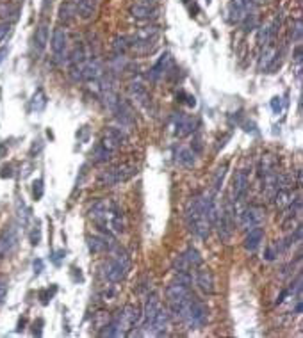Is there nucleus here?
I'll return each mask as SVG.
<instances>
[{
    "label": "nucleus",
    "instance_id": "29",
    "mask_svg": "<svg viewBox=\"0 0 303 338\" xmlns=\"http://www.w3.org/2000/svg\"><path fill=\"white\" fill-rule=\"evenodd\" d=\"M75 16H77V4L70 2V0L63 2L61 7H59V20L63 21L64 25H68V23L74 21Z\"/></svg>",
    "mask_w": 303,
    "mask_h": 338
},
{
    "label": "nucleus",
    "instance_id": "32",
    "mask_svg": "<svg viewBox=\"0 0 303 338\" xmlns=\"http://www.w3.org/2000/svg\"><path fill=\"white\" fill-rule=\"evenodd\" d=\"M131 48V37L127 36H116L114 41H113V50H114L116 55H125Z\"/></svg>",
    "mask_w": 303,
    "mask_h": 338
},
{
    "label": "nucleus",
    "instance_id": "34",
    "mask_svg": "<svg viewBox=\"0 0 303 338\" xmlns=\"http://www.w3.org/2000/svg\"><path fill=\"white\" fill-rule=\"evenodd\" d=\"M111 153H113V151L105 150L104 146L98 144V146H95V150L91 151V159H93V162H96V164H100V162H107L111 159Z\"/></svg>",
    "mask_w": 303,
    "mask_h": 338
},
{
    "label": "nucleus",
    "instance_id": "37",
    "mask_svg": "<svg viewBox=\"0 0 303 338\" xmlns=\"http://www.w3.org/2000/svg\"><path fill=\"white\" fill-rule=\"evenodd\" d=\"M43 191H45V189H43V180L39 178V180H36V182L32 183V194H34V199H36V201L43 196Z\"/></svg>",
    "mask_w": 303,
    "mask_h": 338
},
{
    "label": "nucleus",
    "instance_id": "36",
    "mask_svg": "<svg viewBox=\"0 0 303 338\" xmlns=\"http://www.w3.org/2000/svg\"><path fill=\"white\" fill-rule=\"evenodd\" d=\"M227 164H223V166H220L218 169H216L214 173V180H212V191L214 193H218L221 187V183H223V178H225V173H227Z\"/></svg>",
    "mask_w": 303,
    "mask_h": 338
},
{
    "label": "nucleus",
    "instance_id": "39",
    "mask_svg": "<svg viewBox=\"0 0 303 338\" xmlns=\"http://www.w3.org/2000/svg\"><path fill=\"white\" fill-rule=\"evenodd\" d=\"M9 31H11V23L9 21H4V23H0V41L4 39L7 34H9Z\"/></svg>",
    "mask_w": 303,
    "mask_h": 338
},
{
    "label": "nucleus",
    "instance_id": "6",
    "mask_svg": "<svg viewBox=\"0 0 303 338\" xmlns=\"http://www.w3.org/2000/svg\"><path fill=\"white\" fill-rule=\"evenodd\" d=\"M137 175V167L134 164H120V166H114L107 169V171H102L98 177V185L102 187H114L118 183L129 182L132 177Z\"/></svg>",
    "mask_w": 303,
    "mask_h": 338
},
{
    "label": "nucleus",
    "instance_id": "4",
    "mask_svg": "<svg viewBox=\"0 0 303 338\" xmlns=\"http://www.w3.org/2000/svg\"><path fill=\"white\" fill-rule=\"evenodd\" d=\"M186 224L189 231L196 235L198 239H209L212 224L207 219V212H205V194H196L189 199L186 207Z\"/></svg>",
    "mask_w": 303,
    "mask_h": 338
},
{
    "label": "nucleus",
    "instance_id": "31",
    "mask_svg": "<svg viewBox=\"0 0 303 338\" xmlns=\"http://www.w3.org/2000/svg\"><path fill=\"white\" fill-rule=\"evenodd\" d=\"M47 107V94L43 91L41 88L36 89V93L32 94V100H31V109L34 112H41L43 109Z\"/></svg>",
    "mask_w": 303,
    "mask_h": 338
},
{
    "label": "nucleus",
    "instance_id": "15",
    "mask_svg": "<svg viewBox=\"0 0 303 338\" xmlns=\"http://www.w3.org/2000/svg\"><path fill=\"white\" fill-rule=\"evenodd\" d=\"M66 45H68V34H66V29H63V27H56L52 32L50 47H52L54 55H56L57 59L63 57V53L66 52Z\"/></svg>",
    "mask_w": 303,
    "mask_h": 338
},
{
    "label": "nucleus",
    "instance_id": "25",
    "mask_svg": "<svg viewBox=\"0 0 303 338\" xmlns=\"http://www.w3.org/2000/svg\"><path fill=\"white\" fill-rule=\"evenodd\" d=\"M271 198H273V203H275L278 208H287L289 205L294 201V199L298 198V196L294 198V194H293V191H291V189H289V187H282V189H278V191L273 194Z\"/></svg>",
    "mask_w": 303,
    "mask_h": 338
},
{
    "label": "nucleus",
    "instance_id": "44",
    "mask_svg": "<svg viewBox=\"0 0 303 338\" xmlns=\"http://www.w3.org/2000/svg\"><path fill=\"white\" fill-rule=\"evenodd\" d=\"M294 61L298 64H302V47L296 48V52H294Z\"/></svg>",
    "mask_w": 303,
    "mask_h": 338
},
{
    "label": "nucleus",
    "instance_id": "42",
    "mask_svg": "<svg viewBox=\"0 0 303 338\" xmlns=\"http://www.w3.org/2000/svg\"><path fill=\"white\" fill-rule=\"evenodd\" d=\"M7 53H9V47H2V48H0V64L4 63V59L7 57Z\"/></svg>",
    "mask_w": 303,
    "mask_h": 338
},
{
    "label": "nucleus",
    "instance_id": "2",
    "mask_svg": "<svg viewBox=\"0 0 303 338\" xmlns=\"http://www.w3.org/2000/svg\"><path fill=\"white\" fill-rule=\"evenodd\" d=\"M170 308H171L173 315L180 319L189 329L204 328L209 320V308L205 306V302L200 301L194 294L178 304H170Z\"/></svg>",
    "mask_w": 303,
    "mask_h": 338
},
{
    "label": "nucleus",
    "instance_id": "24",
    "mask_svg": "<svg viewBox=\"0 0 303 338\" xmlns=\"http://www.w3.org/2000/svg\"><path fill=\"white\" fill-rule=\"evenodd\" d=\"M257 169H259V177H261L262 180L267 177H271L273 173H277V159L273 155H262Z\"/></svg>",
    "mask_w": 303,
    "mask_h": 338
},
{
    "label": "nucleus",
    "instance_id": "19",
    "mask_svg": "<svg viewBox=\"0 0 303 338\" xmlns=\"http://www.w3.org/2000/svg\"><path fill=\"white\" fill-rule=\"evenodd\" d=\"M168 324H170V313H168V310L161 308L159 313L155 315V319L152 320V324L145 329V331H147L148 335H164L168 329Z\"/></svg>",
    "mask_w": 303,
    "mask_h": 338
},
{
    "label": "nucleus",
    "instance_id": "21",
    "mask_svg": "<svg viewBox=\"0 0 303 338\" xmlns=\"http://www.w3.org/2000/svg\"><path fill=\"white\" fill-rule=\"evenodd\" d=\"M262 239H264V230H262L261 226H255V228L248 230V233H246V237H245L246 251L253 253V251L259 249L262 244Z\"/></svg>",
    "mask_w": 303,
    "mask_h": 338
},
{
    "label": "nucleus",
    "instance_id": "46",
    "mask_svg": "<svg viewBox=\"0 0 303 338\" xmlns=\"http://www.w3.org/2000/svg\"><path fill=\"white\" fill-rule=\"evenodd\" d=\"M141 2H145V4H153V2H157V0H141Z\"/></svg>",
    "mask_w": 303,
    "mask_h": 338
},
{
    "label": "nucleus",
    "instance_id": "30",
    "mask_svg": "<svg viewBox=\"0 0 303 338\" xmlns=\"http://www.w3.org/2000/svg\"><path fill=\"white\" fill-rule=\"evenodd\" d=\"M175 159H177L178 164L184 167H193L194 164H196V155H194V151L189 150V148H184V146L175 151Z\"/></svg>",
    "mask_w": 303,
    "mask_h": 338
},
{
    "label": "nucleus",
    "instance_id": "41",
    "mask_svg": "<svg viewBox=\"0 0 303 338\" xmlns=\"http://www.w3.org/2000/svg\"><path fill=\"white\" fill-rule=\"evenodd\" d=\"M271 107H273V110H275V112H280V109H282V107H280V98H278V96H275V98L271 100Z\"/></svg>",
    "mask_w": 303,
    "mask_h": 338
},
{
    "label": "nucleus",
    "instance_id": "35",
    "mask_svg": "<svg viewBox=\"0 0 303 338\" xmlns=\"http://www.w3.org/2000/svg\"><path fill=\"white\" fill-rule=\"evenodd\" d=\"M0 18H4V20H16L18 18V9H16L15 5L11 4H0Z\"/></svg>",
    "mask_w": 303,
    "mask_h": 338
},
{
    "label": "nucleus",
    "instance_id": "14",
    "mask_svg": "<svg viewBox=\"0 0 303 338\" xmlns=\"http://www.w3.org/2000/svg\"><path fill=\"white\" fill-rule=\"evenodd\" d=\"M162 308L161 301H159V297L157 296H148L147 302H145V308L141 310V322L143 329H147L148 326L152 324V320L155 319V315L159 313V310Z\"/></svg>",
    "mask_w": 303,
    "mask_h": 338
},
{
    "label": "nucleus",
    "instance_id": "8",
    "mask_svg": "<svg viewBox=\"0 0 303 338\" xmlns=\"http://www.w3.org/2000/svg\"><path fill=\"white\" fill-rule=\"evenodd\" d=\"M266 217V210L261 205H246L239 212L237 219H239V226L243 230H250L255 226H261L262 221Z\"/></svg>",
    "mask_w": 303,
    "mask_h": 338
},
{
    "label": "nucleus",
    "instance_id": "5",
    "mask_svg": "<svg viewBox=\"0 0 303 338\" xmlns=\"http://www.w3.org/2000/svg\"><path fill=\"white\" fill-rule=\"evenodd\" d=\"M129 270H131V256L125 249L116 248L113 256L102 267V274L104 280L109 283H121L127 278Z\"/></svg>",
    "mask_w": 303,
    "mask_h": 338
},
{
    "label": "nucleus",
    "instance_id": "13",
    "mask_svg": "<svg viewBox=\"0 0 303 338\" xmlns=\"http://www.w3.org/2000/svg\"><path fill=\"white\" fill-rule=\"evenodd\" d=\"M125 141H127V134L121 128H116V126H113V128H107V132L104 134V137H102V142L100 144L104 146L105 150H109V151H116V150H120L121 146L125 144Z\"/></svg>",
    "mask_w": 303,
    "mask_h": 338
},
{
    "label": "nucleus",
    "instance_id": "1",
    "mask_svg": "<svg viewBox=\"0 0 303 338\" xmlns=\"http://www.w3.org/2000/svg\"><path fill=\"white\" fill-rule=\"evenodd\" d=\"M89 217L93 219L104 233H123L125 217L113 199H100L91 207Z\"/></svg>",
    "mask_w": 303,
    "mask_h": 338
},
{
    "label": "nucleus",
    "instance_id": "20",
    "mask_svg": "<svg viewBox=\"0 0 303 338\" xmlns=\"http://www.w3.org/2000/svg\"><path fill=\"white\" fill-rule=\"evenodd\" d=\"M129 93H131L132 100L141 105V107L150 105V94H148L147 88H145V84L141 80H132L131 86H129Z\"/></svg>",
    "mask_w": 303,
    "mask_h": 338
},
{
    "label": "nucleus",
    "instance_id": "43",
    "mask_svg": "<svg viewBox=\"0 0 303 338\" xmlns=\"http://www.w3.org/2000/svg\"><path fill=\"white\" fill-rule=\"evenodd\" d=\"M41 269H43V262L41 260H34V272H36V274H39V272H41Z\"/></svg>",
    "mask_w": 303,
    "mask_h": 338
},
{
    "label": "nucleus",
    "instance_id": "11",
    "mask_svg": "<svg viewBox=\"0 0 303 338\" xmlns=\"http://www.w3.org/2000/svg\"><path fill=\"white\" fill-rule=\"evenodd\" d=\"M194 126H196V120L193 116L184 114V112H177L173 116V134L177 137H186V135L193 134Z\"/></svg>",
    "mask_w": 303,
    "mask_h": 338
},
{
    "label": "nucleus",
    "instance_id": "17",
    "mask_svg": "<svg viewBox=\"0 0 303 338\" xmlns=\"http://www.w3.org/2000/svg\"><path fill=\"white\" fill-rule=\"evenodd\" d=\"M104 73H105L104 68H102V64H100L98 59H88V61L82 64L80 77H82V80L93 82V80H100V77H102Z\"/></svg>",
    "mask_w": 303,
    "mask_h": 338
},
{
    "label": "nucleus",
    "instance_id": "18",
    "mask_svg": "<svg viewBox=\"0 0 303 338\" xmlns=\"http://www.w3.org/2000/svg\"><path fill=\"white\" fill-rule=\"evenodd\" d=\"M196 285L200 286V290L205 294H214V274L212 270L207 267H196Z\"/></svg>",
    "mask_w": 303,
    "mask_h": 338
},
{
    "label": "nucleus",
    "instance_id": "7",
    "mask_svg": "<svg viewBox=\"0 0 303 338\" xmlns=\"http://www.w3.org/2000/svg\"><path fill=\"white\" fill-rule=\"evenodd\" d=\"M157 39H159V29L155 25L141 27L131 39V48H136L139 52H150Z\"/></svg>",
    "mask_w": 303,
    "mask_h": 338
},
{
    "label": "nucleus",
    "instance_id": "10",
    "mask_svg": "<svg viewBox=\"0 0 303 338\" xmlns=\"http://www.w3.org/2000/svg\"><path fill=\"white\" fill-rule=\"evenodd\" d=\"M250 189V177L245 169H241L234 175V180H232V203H239L241 199H245L246 193Z\"/></svg>",
    "mask_w": 303,
    "mask_h": 338
},
{
    "label": "nucleus",
    "instance_id": "33",
    "mask_svg": "<svg viewBox=\"0 0 303 338\" xmlns=\"http://www.w3.org/2000/svg\"><path fill=\"white\" fill-rule=\"evenodd\" d=\"M182 256L186 258V262L189 264V267L191 269H196V267L202 266V255L198 253V249H194V248H188L186 249V253H182Z\"/></svg>",
    "mask_w": 303,
    "mask_h": 338
},
{
    "label": "nucleus",
    "instance_id": "27",
    "mask_svg": "<svg viewBox=\"0 0 303 338\" xmlns=\"http://www.w3.org/2000/svg\"><path fill=\"white\" fill-rule=\"evenodd\" d=\"M48 43V23H41L34 32V50L38 53H43Z\"/></svg>",
    "mask_w": 303,
    "mask_h": 338
},
{
    "label": "nucleus",
    "instance_id": "3",
    "mask_svg": "<svg viewBox=\"0 0 303 338\" xmlns=\"http://www.w3.org/2000/svg\"><path fill=\"white\" fill-rule=\"evenodd\" d=\"M141 322V308L134 306V304H125V306L118 310V312L111 317L104 329V337H127L132 329L137 328Z\"/></svg>",
    "mask_w": 303,
    "mask_h": 338
},
{
    "label": "nucleus",
    "instance_id": "28",
    "mask_svg": "<svg viewBox=\"0 0 303 338\" xmlns=\"http://www.w3.org/2000/svg\"><path fill=\"white\" fill-rule=\"evenodd\" d=\"M170 64H171V55H170V53H164V55H162V57L155 63V66L150 70L148 77H150L152 80H159V78L166 73V70H168V66H170Z\"/></svg>",
    "mask_w": 303,
    "mask_h": 338
},
{
    "label": "nucleus",
    "instance_id": "12",
    "mask_svg": "<svg viewBox=\"0 0 303 338\" xmlns=\"http://www.w3.org/2000/svg\"><path fill=\"white\" fill-rule=\"evenodd\" d=\"M189 296H193V292L189 288V283H184V281H175L166 288V297L170 304H178L186 301Z\"/></svg>",
    "mask_w": 303,
    "mask_h": 338
},
{
    "label": "nucleus",
    "instance_id": "26",
    "mask_svg": "<svg viewBox=\"0 0 303 338\" xmlns=\"http://www.w3.org/2000/svg\"><path fill=\"white\" fill-rule=\"evenodd\" d=\"M96 4L98 0H77V16H80L82 20L93 18L96 13Z\"/></svg>",
    "mask_w": 303,
    "mask_h": 338
},
{
    "label": "nucleus",
    "instance_id": "16",
    "mask_svg": "<svg viewBox=\"0 0 303 338\" xmlns=\"http://www.w3.org/2000/svg\"><path fill=\"white\" fill-rule=\"evenodd\" d=\"M109 233L105 235H88V248L91 253H104V251H111L114 248V240L107 237Z\"/></svg>",
    "mask_w": 303,
    "mask_h": 338
},
{
    "label": "nucleus",
    "instance_id": "23",
    "mask_svg": "<svg viewBox=\"0 0 303 338\" xmlns=\"http://www.w3.org/2000/svg\"><path fill=\"white\" fill-rule=\"evenodd\" d=\"M155 13H157L155 7L152 4H145V2H139V4L131 7V15L136 20H150V18L155 16Z\"/></svg>",
    "mask_w": 303,
    "mask_h": 338
},
{
    "label": "nucleus",
    "instance_id": "9",
    "mask_svg": "<svg viewBox=\"0 0 303 338\" xmlns=\"http://www.w3.org/2000/svg\"><path fill=\"white\" fill-rule=\"evenodd\" d=\"M16 246H18V230L13 224L5 226L4 231L0 233V260L9 256L16 249Z\"/></svg>",
    "mask_w": 303,
    "mask_h": 338
},
{
    "label": "nucleus",
    "instance_id": "45",
    "mask_svg": "<svg viewBox=\"0 0 303 338\" xmlns=\"http://www.w3.org/2000/svg\"><path fill=\"white\" fill-rule=\"evenodd\" d=\"M7 144H0V159H2V157H5L7 155Z\"/></svg>",
    "mask_w": 303,
    "mask_h": 338
},
{
    "label": "nucleus",
    "instance_id": "40",
    "mask_svg": "<svg viewBox=\"0 0 303 338\" xmlns=\"http://www.w3.org/2000/svg\"><path fill=\"white\" fill-rule=\"evenodd\" d=\"M5 296H7V283L4 280H0V306L5 301Z\"/></svg>",
    "mask_w": 303,
    "mask_h": 338
},
{
    "label": "nucleus",
    "instance_id": "22",
    "mask_svg": "<svg viewBox=\"0 0 303 338\" xmlns=\"http://www.w3.org/2000/svg\"><path fill=\"white\" fill-rule=\"evenodd\" d=\"M113 114L120 120V123L123 126H131L134 125V112H132V109L129 107V104L127 102H123V100H120L118 102V105L114 107V110H113Z\"/></svg>",
    "mask_w": 303,
    "mask_h": 338
},
{
    "label": "nucleus",
    "instance_id": "38",
    "mask_svg": "<svg viewBox=\"0 0 303 338\" xmlns=\"http://www.w3.org/2000/svg\"><path fill=\"white\" fill-rule=\"evenodd\" d=\"M293 41L300 43L302 41V20H296L294 23V34H293Z\"/></svg>",
    "mask_w": 303,
    "mask_h": 338
}]
</instances>
